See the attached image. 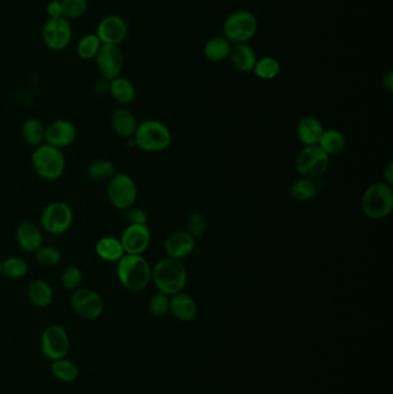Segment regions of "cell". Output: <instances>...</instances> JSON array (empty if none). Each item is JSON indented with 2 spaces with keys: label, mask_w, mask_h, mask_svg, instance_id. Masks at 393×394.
Returning <instances> with one entry per match:
<instances>
[{
  "label": "cell",
  "mask_w": 393,
  "mask_h": 394,
  "mask_svg": "<svg viewBox=\"0 0 393 394\" xmlns=\"http://www.w3.org/2000/svg\"><path fill=\"white\" fill-rule=\"evenodd\" d=\"M151 264L142 255L125 254L117 262L118 281L132 292H140L151 281Z\"/></svg>",
  "instance_id": "1"
},
{
  "label": "cell",
  "mask_w": 393,
  "mask_h": 394,
  "mask_svg": "<svg viewBox=\"0 0 393 394\" xmlns=\"http://www.w3.org/2000/svg\"><path fill=\"white\" fill-rule=\"evenodd\" d=\"M151 281H153L160 293L169 297L178 294L186 286V267L180 260L163 258L153 267Z\"/></svg>",
  "instance_id": "2"
},
{
  "label": "cell",
  "mask_w": 393,
  "mask_h": 394,
  "mask_svg": "<svg viewBox=\"0 0 393 394\" xmlns=\"http://www.w3.org/2000/svg\"><path fill=\"white\" fill-rule=\"evenodd\" d=\"M134 144L146 152H162L172 143V134L162 121L144 120L134 134Z\"/></svg>",
  "instance_id": "3"
},
{
  "label": "cell",
  "mask_w": 393,
  "mask_h": 394,
  "mask_svg": "<svg viewBox=\"0 0 393 394\" xmlns=\"http://www.w3.org/2000/svg\"><path fill=\"white\" fill-rule=\"evenodd\" d=\"M31 165L38 177L54 181L63 177L66 170V158L61 149L44 143L35 148L31 155Z\"/></svg>",
  "instance_id": "4"
},
{
  "label": "cell",
  "mask_w": 393,
  "mask_h": 394,
  "mask_svg": "<svg viewBox=\"0 0 393 394\" xmlns=\"http://www.w3.org/2000/svg\"><path fill=\"white\" fill-rule=\"evenodd\" d=\"M363 214L371 219H382L391 214L393 209L392 186L377 182L367 188L361 198Z\"/></svg>",
  "instance_id": "5"
},
{
  "label": "cell",
  "mask_w": 393,
  "mask_h": 394,
  "mask_svg": "<svg viewBox=\"0 0 393 394\" xmlns=\"http://www.w3.org/2000/svg\"><path fill=\"white\" fill-rule=\"evenodd\" d=\"M329 165L330 156H328L318 144L303 148L294 163L298 174L306 179H315L323 175Z\"/></svg>",
  "instance_id": "6"
},
{
  "label": "cell",
  "mask_w": 393,
  "mask_h": 394,
  "mask_svg": "<svg viewBox=\"0 0 393 394\" xmlns=\"http://www.w3.org/2000/svg\"><path fill=\"white\" fill-rule=\"evenodd\" d=\"M107 198L117 210L133 207L137 198V186L133 178L126 173H116L107 182Z\"/></svg>",
  "instance_id": "7"
},
{
  "label": "cell",
  "mask_w": 393,
  "mask_h": 394,
  "mask_svg": "<svg viewBox=\"0 0 393 394\" xmlns=\"http://www.w3.org/2000/svg\"><path fill=\"white\" fill-rule=\"evenodd\" d=\"M74 214L72 207L65 202L58 200L44 207L40 214V226L52 235L66 233L73 224Z\"/></svg>",
  "instance_id": "8"
},
{
  "label": "cell",
  "mask_w": 393,
  "mask_h": 394,
  "mask_svg": "<svg viewBox=\"0 0 393 394\" xmlns=\"http://www.w3.org/2000/svg\"><path fill=\"white\" fill-rule=\"evenodd\" d=\"M256 31V17L246 10H240L232 14L227 17L226 22L224 24V33L227 37L226 40L237 44L245 43L247 40H249Z\"/></svg>",
  "instance_id": "9"
},
{
  "label": "cell",
  "mask_w": 393,
  "mask_h": 394,
  "mask_svg": "<svg viewBox=\"0 0 393 394\" xmlns=\"http://www.w3.org/2000/svg\"><path fill=\"white\" fill-rule=\"evenodd\" d=\"M43 42L51 51H63L70 45L73 38L70 22L65 17L47 19L42 31Z\"/></svg>",
  "instance_id": "10"
},
{
  "label": "cell",
  "mask_w": 393,
  "mask_h": 394,
  "mask_svg": "<svg viewBox=\"0 0 393 394\" xmlns=\"http://www.w3.org/2000/svg\"><path fill=\"white\" fill-rule=\"evenodd\" d=\"M70 306L74 313L84 320H96L104 310L103 299L89 288H79L70 297Z\"/></svg>",
  "instance_id": "11"
},
{
  "label": "cell",
  "mask_w": 393,
  "mask_h": 394,
  "mask_svg": "<svg viewBox=\"0 0 393 394\" xmlns=\"http://www.w3.org/2000/svg\"><path fill=\"white\" fill-rule=\"evenodd\" d=\"M95 61L97 68L104 79L111 81L121 77L123 67V54L118 45L103 44L95 57Z\"/></svg>",
  "instance_id": "12"
},
{
  "label": "cell",
  "mask_w": 393,
  "mask_h": 394,
  "mask_svg": "<svg viewBox=\"0 0 393 394\" xmlns=\"http://www.w3.org/2000/svg\"><path fill=\"white\" fill-rule=\"evenodd\" d=\"M125 254L142 255L151 246V232L148 225H128L121 237Z\"/></svg>",
  "instance_id": "13"
},
{
  "label": "cell",
  "mask_w": 393,
  "mask_h": 394,
  "mask_svg": "<svg viewBox=\"0 0 393 394\" xmlns=\"http://www.w3.org/2000/svg\"><path fill=\"white\" fill-rule=\"evenodd\" d=\"M95 33L102 44L119 47L126 40L128 27L126 21L119 15H107L98 22Z\"/></svg>",
  "instance_id": "14"
},
{
  "label": "cell",
  "mask_w": 393,
  "mask_h": 394,
  "mask_svg": "<svg viewBox=\"0 0 393 394\" xmlns=\"http://www.w3.org/2000/svg\"><path fill=\"white\" fill-rule=\"evenodd\" d=\"M68 336L61 326L52 325L44 331L42 336V351L47 358L54 361L63 358L68 351Z\"/></svg>",
  "instance_id": "15"
},
{
  "label": "cell",
  "mask_w": 393,
  "mask_h": 394,
  "mask_svg": "<svg viewBox=\"0 0 393 394\" xmlns=\"http://www.w3.org/2000/svg\"><path fill=\"white\" fill-rule=\"evenodd\" d=\"M75 125L65 119H58L45 127V143L52 147L63 149L70 147L77 139Z\"/></svg>",
  "instance_id": "16"
},
{
  "label": "cell",
  "mask_w": 393,
  "mask_h": 394,
  "mask_svg": "<svg viewBox=\"0 0 393 394\" xmlns=\"http://www.w3.org/2000/svg\"><path fill=\"white\" fill-rule=\"evenodd\" d=\"M17 246L26 251L35 254L43 246V233L38 225L33 221H22L15 230Z\"/></svg>",
  "instance_id": "17"
},
{
  "label": "cell",
  "mask_w": 393,
  "mask_h": 394,
  "mask_svg": "<svg viewBox=\"0 0 393 394\" xmlns=\"http://www.w3.org/2000/svg\"><path fill=\"white\" fill-rule=\"evenodd\" d=\"M196 247L195 237H192L188 232H176L167 237L164 244L167 258L174 260H183L190 256Z\"/></svg>",
  "instance_id": "18"
},
{
  "label": "cell",
  "mask_w": 393,
  "mask_h": 394,
  "mask_svg": "<svg viewBox=\"0 0 393 394\" xmlns=\"http://www.w3.org/2000/svg\"><path fill=\"white\" fill-rule=\"evenodd\" d=\"M323 125L314 117H305L297 126V136L305 147L317 145L323 135Z\"/></svg>",
  "instance_id": "19"
},
{
  "label": "cell",
  "mask_w": 393,
  "mask_h": 394,
  "mask_svg": "<svg viewBox=\"0 0 393 394\" xmlns=\"http://www.w3.org/2000/svg\"><path fill=\"white\" fill-rule=\"evenodd\" d=\"M111 125H112V129L118 136L127 139V137L134 136L139 123L132 111L128 110L126 107H119L112 113Z\"/></svg>",
  "instance_id": "20"
},
{
  "label": "cell",
  "mask_w": 393,
  "mask_h": 394,
  "mask_svg": "<svg viewBox=\"0 0 393 394\" xmlns=\"http://www.w3.org/2000/svg\"><path fill=\"white\" fill-rule=\"evenodd\" d=\"M170 311L180 321H193L196 317L197 304L193 297L180 292L170 297Z\"/></svg>",
  "instance_id": "21"
},
{
  "label": "cell",
  "mask_w": 393,
  "mask_h": 394,
  "mask_svg": "<svg viewBox=\"0 0 393 394\" xmlns=\"http://www.w3.org/2000/svg\"><path fill=\"white\" fill-rule=\"evenodd\" d=\"M96 254L100 260L114 263L118 262L125 255L121 239L114 237H103L97 241L95 246Z\"/></svg>",
  "instance_id": "22"
},
{
  "label": "cell",
  "mask_w": 393,
  "mask_h": 394,
  "mask_svg": "<svg viewBox=\"0 0 393 394\" xmlns=\"http://www.w3.org/2000/svg\"><path fill=\"white\" fill-rule=\"evenodd\" d=\"M27 297L35 307H47L54 300V290L43 279H35L28 285Z\"/></svg>",
  "instance_id": "23"
},
{
  "label": "cell",
  "mask_w": 393,
  "mask_h": 394,
  "mask_svg": "<svg viewBox=\"0 0 393 394\" xmlns=\"http://www.w3.org/2000/svg\"><path fill=\"white\" fill-rule=\"evenodd\" d=\"M231 63L240 72H252L254 67L256 65V56L253 49L247 45V44L241 43L234 45L230 51Z\"/></svg>",
  "instance_id": "24"
},
{
  "label": "cell",
  "mask_w": 393,
  "mask_h": 394,
  "mask_svg": "<svg viewBox=\"0 0 393 394\" xmlns=\"http://www.w3.org/2000/svg\"><path fill=\"white\" fill-rule=\"evenodd\" d=\"M109 94L119 104H130L137 97V90L134 84L125 77H118L110 81Z\"/></svg>",
  "instance_id": "25"
},
{
  "label": "cell",
  "mask_w": 393,
  "mask_h": 394,
  "mask_svg": "<svg viewBox=\"0 0 393 394\" xmlns=\"http://www.w3.org/2000/svg\"><path fill=\"white\" fill-rule=\"evenodd\" d=\"M116 173V165L109 159H97L87 168V177L93 182H109Z\"/></svg>",
  "instance_id": "26"
},
{
  "label": "cell",
  "mask_w": 393,
  "mask_h": 394,
  "mask_svg": "<svg viewBox=\"0 0 393 394\" xmlns=\"http://www.w3.org/2000/svg\"><path fill=\"white\" fill-rule=\"evenodd\" d=\"M22 137L31 147L37 148L45 143V127L42 121L35 118L28 119L22 125Z\"/></svg>",
  "instance_id": "27"
},
{
  "label": "cell",
  "mask_w": 393,
  "mask_h": 394,
  "mask_svg": "<svg viewBox=\"0 0 393 394\" xmlns=\"http://www.w3.org/2000/svg\"><path fill=\"white\" fill-rule=\"evenodd\" d=\"M318 145L323 149L328 156H336L346 147V140L341 132L337 131V129H328V131H324Z\"/></svg>",
  "instance_id": "28"
},
{
  "label": "cell",
  "mask_w": 393,
  "mask_h": 394,
  "mask_svg": "<svg viewBox=\"0 0 393 394\" xmlns=\"http://www.w3.org/2000/svg\"><path fill=\"white\" fill-rule=\"evenodd\" d=\"M320 187L313 179L302 178L292 184L290 188V194L292 198L299 202H308L313 200L318 194Z\"/></svg>",
  "instance_id": "29"
},
{
  "label": "cell",
  "mask_w": 393,
  "mask_h": 394,
  "mask_svg": "<svg viewBox=\"0 0 393 394\" xmlns=\"http://www.w3.org/2000/svg\"><path fill=\"white\" fill-rule=\"evenodd\" d=\"M231 47L229 40L224 37H213L204 47V54L213 63H220L230 56Z\"/></svg>",
  "instance_id": "30"
},
{
  "label": "cell",
  "mask_w": 393,
  "mask_h": 394,
  "mask_svg": "<svg viewBox=\"0 0 393 394\" xmlns=\"http://www.w3.org/2000/svg\"><path fill=\"white\" fill-rule=\"evenodd\" d=\"M29 271L27 262L17 256H10L1 261V274L10 279L26 277Z\"/></svg>",
  "instance_id": "31"
},
{
  "label": "cell",
  "mask_w": 393,
  "mask_h": 394,
  "mask_svg": "<svg viewBox=\"0 0 393 394\" xmlns=\"http://www.w3.org/2000/svg\"><path fill=\"white\" fill-rule=\"evenodd\" d=\"M103 44L100 42V38L97 37L96 33H88L86 36L82 37L77 45V56L84 59V61H91L95 59L100 47Z\"/></svg>",
  "instance_id": "32"
},
{
  "label": "cell",
  "mask_w": 393,
  "mask_h": 394,
  "mask_svg": "<svg viewBox=\"0 0 393 394\" xmlns=\"http://www.w3.org/2000/svg\"><path fill=\"white\" fill-rule=\"evenodd\" d=\"M253 70L255 75L262 80H272L279 74L280 65L275 58H262L261 61H256Z\"/></svg>",
  "instance_id": "33"
},
{
  "label": "cell",
  "mask_w": 393,
  "mask_h": 394,
  "mask_svg": "<svg viewBox=\"0 0 393 394\" xmlns=\"http://www.w3.org/2000/svg\"><path fill=\"white\" fill-rule=\"evenodd\" d=\"M52 372L58 379L66 381V383L75 381L79 376V369L77 365L65 358H59L54 361V363L52 364Z\"/></svg>",
  "instance_id": "34"
},
{
  "label": "cell",
  "mask_w": 393,
  "mask_h": 394,
  "mask_svg": "<svg viewBox=\"0 0 393 394\" xmlns=\"http://www.w3.org/2000/svg\"><path fill=\"white\" fill-rule=\"evenodd\" d=\"M61 251L54 246H42L35 253V260L42 267H56L61 263Z\"/></svg>",
  "instance_id": "35"
},
{
  "label": "cell",
  "mask_w": 393,
  "mask_h": 394,
  "mask_svg": "<svg viewBox=\"0 0 393 394\" xmlns=\"http://www.w3.org/2000/svg\"><path fill=\"white\" fill-rule=\"evenodd\" d=\"M82 281H84L82 271L79 267H74V265L66 267L61 276V286H63V290L68 292L79 290L81 284H82Z\"/></svg>",
  "instance_id": "36"
},
{
  "label": "cell",
  "mask_w": 393,
  "mask_h": 394,
  "mask_svg": "<svg viewBox=\"0 0 393 394\" xmlns=\"http://www.w3.org/2000/svg\"><path fill=\"white\" fill-rule=\"evenodd\" d=\"M63 17L66 20H77L84 17L88 10V0H61Z\"/></svg>",
  "instance_id": "37"
},
{
  "label": "cell",
  "mask_w": 393,
  "mask_h": 394,
  "mask_svg": "<svg viewBox=\"0 0 393 394\" xmlns=\"http://www.w3.org/2000/svg\"><path fill=\"white\" fill-rule=\"evenodd\" d=\"M208 228L207 219L201 212H194L190 214V217L187 219V232L192 237H200L206 233Z\"/></svg>",
  "instance_id": "38"
},
{
  "label": "cell",
  "mask_w": 393,
  "mask_h": 394,
  "mask_svg": "<svg viewBox=\"0 0 393 394\" xmlns=\"http://www.w3.org/2000/svg\"><path fill=\"white\" fill-rule=\"evenodd\" d=\"M149 311L155 317H163L170 311V297L163 293L153 295L149 302Z\"/></svg>",
  "instance_id": "39"
},
{
  "label": "cell",
  "mask_w": 393,
  "mask_h": 394,
  "mask_svg": "<svg viewBox=\"0 0 393 394\" xmlns=\"http://www.w3.org/2000/svg\"><path fill=\"white\" fill-rule=\"evenodd\" d=\"M126 219L128 225H146L148 221V216L144 209L139 207H130L125 210Z\"/></svg>",
  "instance_id": "40"
},
{
  "label": "cell",
  "mask_w": 393,
  "mask_h": 394,
  "mask_svg": "<svg viewBox=\"0 0 393 394\" xmlns=\"http://www.w3.org/2000/svg\"><path fill=\"white\" fill-rule=\"evenodd\" d=\"M47 14L49 19L63 17V5L61 0H51L47 5Z\"/></svg>",
  "instance_id": "41"
},
{
  "label": "cell",
  "mask_w": 393,
  "mask_h": 394,
  "mask_svg": "<svg viewBox=\"0 0 393 394\" xmlns=\"http://www.w3.org/2000/svg\"><path fill=\"white\" fill-rule=\"evenodd\" d=\"M109 88H110V81L102 77V79L97 82L96 86H95V93L98 95L107 94V93H109Z\"/></svg>",
  "instance_id": "42"
},
{
  "label": "cell",
  "mask_w": 393,
  "mask_h": 394,
  "mask_svg": "<svg viewBox=\"0 0 393 394\" xmlns=\"http://www.w3.org/2000/svg\"><path fill=\"white\" fill-rule=\"evenodd\" d=\"M384 182L389 184V186H392L393 184V163L390 161L387 166L385 167L384 170Z\"/></svg>",
  "instance_id": "43"
},
{
  "label": "cell",
  "mask_w": 393,
  "mask_h": 394,
  "mask_svg": "<svg viewBox=\"0 0 393 394\" xmlns=\"http://www.w3.org/2000/svg\"><path fill=\"white\" fill-rule=\"evenodd\" d=\"M383 88L387 93H392L393 91V74L391 72L387 73V77L383 79Z\"/></svg>",
  "instance_id": "44"
},
{
  "label": "cell",
  "mask_w": 393,
  "mask_h": 394,
  "mask_svg": "<svg viewBox=\"0 0 393 394\" xmlns=\"http://www.w3.org/2000/svg\"><path fill=\"white\" fill-rule=\"evenodd\" d=\"M0 276H1V261H0Z\"/></svg>",
  "instance_id": "45"
}]
</instances>
